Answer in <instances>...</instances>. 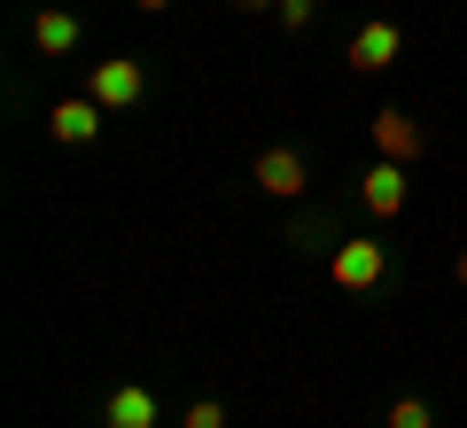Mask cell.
Returning a JSON list of instances; mask_svg holds the SVG:
<instances>
[{
	"instance_id": "cell-3",
	"label": "cell",
	"mask_w": 467,
	"mask_h": 428,
	"mask_svg": "<svg viewBox=\"0 0 467 428\" xmlns=\"http://www.w3.org/2000/svg\"><path fill=\"white\" fill-rule=\"evenodd\" d=\"M250 180H257V195H273V203H296L304 187H312V164H304L296 149H257Z\"/></svg>"
},
{
	"instance_id": "cell-8",
	"label": "cell",
	"mask_w": 467,
	"mask_h": 428,
	"mask_svg": "<svg viewBox=\"0 0 467 428\" xmlns=\"http://www.w3.org/2000/svg\"><path fill=\"white\" fill-rule=\"evenodd\" d=\"M358 203H367L374 218H398V211H405V164H389V156H374V164L358 172Z\"/></svg>"
},
{
	"instance_id": "cell-1",
	"label": "cell",
	"mask_w": 467,
	"mask_h": 428,
	"mask_svg": "<svg viewBox=\"0 0 467 428\" xmlns=\"http://www.w3.org/2000/svg\"><path fill=\"white\" fill-rule=\"evenodd\" d=\"M382 273H389V249L382 242H335V257H327V280L335 288H350V297H367V288H382Z\"/></svg>"
},
{
	"instance_id": "cell-14",
	"label": "cell",
	"mask_w": 467,
	"mask_h": 428,
	"mask_svg": "<svg viewBox=\"0 0 467 428\" xmlns=\"http://www.w3.org/2000/svg\"><path fill=\"white\" fill-rule=\"evenodd\" d=\"M234 8H250V16H257V8H281V0H234Z\"/></svg>"
},
{
	"instance_id": "cell-15",
	"label": "cell",
	"mask_w": 467,
	"mask_h": 428,
	"mask_svg": "<svg viewBox=\"0 0 467 428\" xmlns=\"http://www.w3.org/2000/svg\"><path fill=\"white\" fill-rule=\"evenodd\" d=\"M133 8H149V16H156V8H171V0H133Z\"/></svg>"
},
{
	"instance_id": "cell-7",
	"label": "cell",
	"mask_w": 467,
	"mask_h": 428,
	"mask_svg": "<svg viewBox=\"0 0 467 428\" xmlns=\"http://www.w3.org/2000/svg\"><path fill=\"white\" fill-rule=\"evenodd\" d=\"M101 428H164V405H156L149 381H125V390L101 397Z\"/></svg>"
},
{
	"instance_id": "cell-12",
	"label": "cell",
	"mask_w": 467,
	"mask_h": 428,
	"mask_svg": "<svg viewBox=\"0 0 467 428\" xmlns=\"http://www.w3.org/2000/svg\"><path fill=\"white\" fill-rule=\"evenodd\" d=\"M273 16H281V32H312V16H319V0H281V8H273Z\"/></svg>"
},
{
	"instance_id": "cell-6",
	"label": "cell",
	"mask_w": 467,
	"mask_h": 428,
	"mask_svg": "<svg viewBox=\"0 0 467 428\" xmlns=\"http://www.w3.org/2000/svg\"><path fill=\"white\" fill-rule=\"evenodd\" d=\"M101 125H109V110H101L94 94H70V101H55V110H47V141H63V149H86Z\"/></svg>"
},
{
	"instance_id": "cell-13",
	"label": "cell",
	"mask_w": 467,
	"mask_h": 428,
	"mask_svg": "<svg viewBox=\"0 0 467 428\" xmlns=\"http://www.w3.org/2000/svg\"><path fill=\"white\" fill-rule=\"evenodd\" d=\"M451 280H460V288H467V249H460V257H451Z\"/></svg>"
},
{
	"instance_id": "cell-4",
	"label": "cell",
	"mask_w": 467,
	"mask_h": 428,
	"mask_svg": "<svg viewBox=\"0 0 467 428\" xmlns=\"http://www.w3.org/2000/svg\"><path fill=\"white\" fill-rule=\"evenodd\" d=\"M367 132H374V149H382L389 164H405V172H413L420 156H429V132H420L405 110H374V125H367Z\"/></svg>"
},
{
	"instance_id": "cell-10",
	"label": "cell",
	"mask_w": 467,
	"mask_h": 428,
	"mask_svg": "<svg viewBox=\"0 0 467 428\" xmlns=\"http://www.w3.org/2000/svg\"><path fill=\"white\" fill-rule=\"evenodd\" d=\"M382 428H436V412L420 405V397H398V405L382 412Z\"/></svg>"
},
{
	"instance_id": "cell-5",
	"label": "cell",
	"mask_w": 467,
	"mask_h": 428,
	"mask_svg": "<svg viewBox=\"0 0 467 428\" xmlns=\"http://www.w3.org/2000/svg\"><path fill=\"white\" fill-rule=\"evenodd\" d=\"M405 55V32L389 16H374V24H358V32H350V70H358V78H374V70H389Z\"/></svg>"
},
{
	"instance_id": "cell-2",
	"label": "cell",
	"mask_w": 467,
	"mask_h": 428,
	"mask_svg": "<svg viewBox=\"0 0 467 428\" xmlns=\"http://www.w3.org/2000/svg\"><path fill=\"white\" fill-rule=\"evenodd\" d=\"M86 94H94L101 110H133V101L149 94V70H140L133 55H109V63H94V70H86Z\"/></svg>"
},
{
	"instance_id": "cell-11",
	"label": "cell",
	"mask_w": 467,
	"mask_h": 428,
	"mask_svg": "<svg viewBox=\"0 0 467 428\" xmlns=\"http://www.w3.org/2000/svg\"><path fill=\"white\" fill-rule=\"evenodd\" d=\"M180 428H226V405H218V397H195V405L180 412Z\"/></svg>"
},
{
	"instance_id": "cell-9",
	"label": "cell",
	"mask_w": 467,
	"mask_h": 428,
	"mask_svg": "<svg viewBox=\"0 0 467 428\" xmlns=\"http://www.w3.org/2000/svg\"><path fill=\"white\" fill-rule=\"evenodd\" d=\"M32 47L47 55V63L70 55V47H78V16H70V8H39V16H32Z\"/></svg>"
}]
</instances>
